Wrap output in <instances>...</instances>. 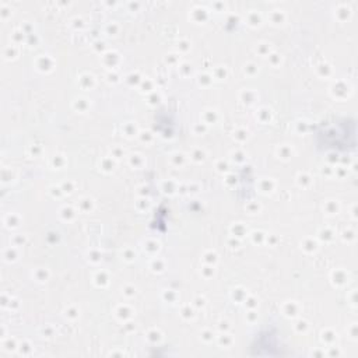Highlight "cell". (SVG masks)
I'll list each match as a JSON object with an SVG mask.
<instances>
[{
    "mask_svg": "<svg viewBox=\"0 0 358 358\" xmlns=\"http://www.w3.org/2000/svg\"><path fill=\"white\" fill-rule=\"evenodd\" d=\"M357 124L352 117H336L322 122L315 133V143L319 148L329 152L355 151Z\"/></svg>",
    "mask_w": 358,
    "mask_h": 358,
    "instance_id": "cell-1",
    "label": "cell"
}]
</instances>
